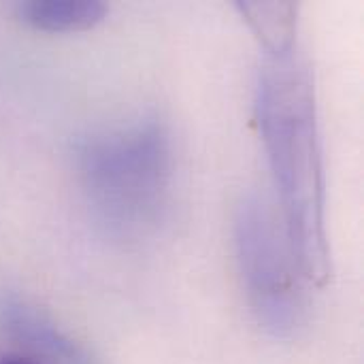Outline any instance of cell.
<instances>
[{"label": "cell", "mask_w": 364, "mask_h": 364, "mask_svg": "<svg viewBox=\"0 0 364 364\" xmlns=\"http://www.w3.org/2000/svg\"><path fill=\"white\" fill-rule=\"evenodd\" d=\"M258 119L279 188L284 230L305 282H331L326 186L314 75L296 51L269 55L258 83Z\"/></svg>", "instance_id": "1"}, {"label": "cell", "mask_w": 364, "mask_h": 364, "mask_svg": "<svg viewBox=\"0 0 364 364\" xmlns=\"http://www.w3.org/2000/svg\"><path fill=\"white\" fill-rule=\"evenodd\" d=\"M79 171L98 215L117 232H141L158 222L168 198V134L156 119L98 132L83 143Z\"/></svg>", "instance_id": "2"}, {"label": "cell", "mask_w": 364, "mask_h": 364, "mask_svg": "<svg viewBox=\"0 0 364 364\" xmlns=\"http://www.w3.org/2000/svg\"><path fill=\"white\" fill-rule=\"evenodd\" d=\"M235 245L247 299L258 322L277 337L294 335L305 318L303 277L269 205L247 196L237 209ZM301 273V271H299Z\"/></svg>", "instance_id": "3"}, {"label": "cell", "mask_w": 364, "mask_h": 364, "mask_svg": "<svg viewBox=\"0 0 364 364\" xmlns=\"http://www.w3.org/2000/svg\"><path fill=\"white\" fill-rule=\"evenodd\" d=\"M0 326L43 364H87L83 352L70 339L23 303H4L0 307Z\"/></svg>", "instance_id": "4"}, {"label": "cell", "mask_w": 364, "mask_h": 364, "mask_svg": "<svg viewBox=\"0 0 364 364\" xmlns=\"http://www.w3.org/2000/svg\"><path fill=\"white\" fill-rule=\"evenodd\" d=\"M15 11L23 23L41 32L90 30L107 15V6L98 0H28Z\"/></svg>", "instance_id": "5"}, {"label": "cell", "mask_w": 364, "mask_h": 364, "mask_svg": "<svg viewBox=\"0 0 364 364\" xmlns=\"http://www.w3.org/2000/svg\"><path fill=\"white\" fill-rule=\"evenodd\" d=\"M237 9L269 49L279 55L294 49L296 41V4L292 2H237Z\"/></svg>", "instance_id": "6"}, {"label": "cell", "mask_w": 364, "mask_h": 364, "mask_svg": "<svg viewBox=\"0 0 364 364\" xmlns=\"http://www.w3.org/2000/svg\"><path fill=\"white\" fill-rule=\"evenodd\" d=\"M0 364H43L41 360H36L30 354H19V352H11L0 356Z\"/></svg>", "instance_id": "7"}]
</instances>
